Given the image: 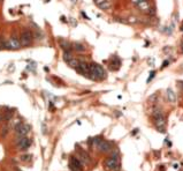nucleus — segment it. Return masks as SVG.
Masks as SVG:
<instances>
[{
    "label": "nucleus",
    "instance_id": "obj_1",
    "mask_svg": "<svg viewBox=\"0 0 183 171\" xmlns=\"http://www.w3.org/2000/svg\"><path fill=\"white\" fill-rule=\"evenodd\" d=\"M90 73H89V76L90 79H92V80H103L106 77V73L104 71V68L98 65V64H90Z\"/></svg>",
    "mask_w": 183,
    "mask_h": 171
},
{
    "label": "nucleus",
    "instance_id": "obj_2",
    "mask_svg": "<svg viewBox=\"0 0 183 171\" xmlns=\"http://www.w3.org/2000/svg\"><path fill=\"white\" fill-rule=\"evenodd\" d=\"M19 41H20L21 46H30L34 42V33L29 29H24Z\"/></svg>",
    "mask_w": 183,
    "mask_h": 171
},
{
    "label": "nucleus",
    "instance_id": "obj_3",
    "mask_svg": "<svg viewBox=\"0 0 183 171\" xmlns=\"http://www.w3.org/2000/svg\"><path fill=\"white\" fill-rule=\"evenodd\" d=\"M105 165H106V168H107L108 170H112V171H119V170L121 169V168H120V164H119V162H117V158L112 157V156L106 160Z\"/></svg>",
    "mask_w": 183,
    "mask_h": 171
},
{
    "label": "nucleus",
    "instance_id": "obj_4",
    "mask_svg": "<svg viewBox=\"0 0 183 171\" xmlns=\"http://www.w3.org/2000/svg\"><path fill=\"white\" fill-rule=\"evenodd\" d=\"M76 69V72L78 73V74H81V75H84V76H89V73H90V66H89V64H86V63H84V61H80V64H78V66L75 68Z\"/></svg>",
    "mask_w": 183,
    "mask_h": 171
},
{
    "label": "nucleus",
    "instance_id": "obj_5",
    "mask_svg": "<svg viewBox=\"0 0 183 171\" xmlns=\"http://www.w3.org/2000/svg\"><path fill=\"white\" fill-rule=\"evenodd\" d=\"M29 130H30V127H29L28 125H25V124H22V123L15 126V133H16V135H17L19 138L25 136V135L29 133Z\"/></svg>",
    "mask_w": 183,
    "mask_h": 171
},
{
    "label": "nucleus",
    "instance_id": "obj_6",
    "mask_svg": "<svg viewBox=\"0 0 183 171\" xmlns=\"http://www.w3.org/2000/svg\"><path fill=\"white\" fill-rule=\"evenodd\" d=\"M30 146H31V140L30 139H28V138H25V136H21V138H19V140H17V147H19V149H28Z\"/></svg>",
    "mask_w": 183,
    "mask_h": 171
},
{
    "label": "nucleus",
    "instance_id": "obj_7",
    "mask_svg": "<svg viewBox=\"0 0 183 171\" xmlns=\"http://www.w3.org/2000/svg\"><path fill=\"white\" fill-rule=\"evenodd\" d=\"M6 49H9V50H17L21 47V44H20V41L15 37H11L7 43H6Z\"/></svg>",
    "mask_w": 183,
    "mask_h": 171
},
{
    "label": "nucleus",
    "instance_id": "obj_8",
    "mask_svg": "<svg viewBox=\"0 0 183 171\" xmlns=\"http://www.w3.org/2000/svg\"><path fill=\"white\" fill-rule=\"evenodd\" d=\"M98 150L101 152V153H107V152H109V150H111V144H109V142H107V141L101 140V141L99 142V145H98Z\"/></svg>",
    "mask_w": 183,
    "mask_h": 171
},
{
    "label": "nucleus",
    "instance_id": "obj_9",
    "mask_svg": "<svg viewBox=\"0 0 183 171\" xmlns=\"http://www.w3.org/2000/svg\"><path fill=\"white\" fill-rule=\"evenodd\" d=\"M95 4L103 11H107L111 7V4L108 3V0H93Z\"/></svg>",
    "mask_w": 183,
    "mask_h": 171
},
{
    "label": "nucleus",
    "instance_id": "obj_10",
    "mask_svg": "<svg viewBox=\"0 0 183 171\" xmlns=\"http://www.w3.org/2000/svg\"><path fill=\"white\" fill-rule=\"evenodd\" d=\"M69 166H74V168H77V169H83V163H82L81 160H78L77 157L73 156V157L70 158Z\"/></svg>",
    "mask_w": 183,
    "mask_h": 171
},
{
    "label": "nucleus",
    "instance_id": "obj_11",
    "mask_svg": "<svg viewBox=\"0 0 183 171\" xmlns=\"http://www.w3.org/2000/svg\"><path fill=\"white\" fill-rule=\"evenodd\" d=\"M154 124H156L157 128H158V127H165V125H166L165 117H164V116H160V117H158V118H154Z\"/></svg>",
    "mask_w": 183,
    "mask_h": 171
},
{
    "label": "nucleus",
    "instance_id": "obj_12",
    "mask_svg": "<svg viewBox=\"0 0 183 171\" xmlns=\"http://www.w3.org/2000/svg\"><path fill=\"white\" fill-rule=\"evenodd\" d=\"M78 150V153H80V160L82 161V163H89V161H90V158H89V155H88V153H85L84 150H82V149H77Z\"/></svg>",
    "mask_w": 183,
    "mask_h": 171
},
{
    "label": "nucleus",
    "instance_id": "obj_13",
    "mask_svg": "<svg viewBox=\"0 0 183 171\" xmlns=\"http://www.w3.org/2000/svg\"><path fill=\"white\" fill-rule=\"evenodd\" d=\"M137 6H138V8H139L142 12L149 13V11H150V4H149V1H142V3H139Z\"/></svg>",
    "mask_w": 183,
    "mask_h": 171
},
{
    "label": "nucleus",
    "instance_id": "obj_14",
    "mask_svg": "<svg viewBox=\"0 0 183 171\" xmlns=\"http://www.w3.org/2000/svg\"><path fill=\"white\" fill-rule=\"evenodd\" d=\"M72 49H74V50H75V51H77V52H84V51H85V46H84L83 44L78 43V42L73 43Z\"/></svg>",
    "mask_w": 183,
    "mask_h": 171
},
{
    "label": "nucleus",
    "instance_id": "obj_15",
    "mask_svg": "<svg viewBox=\"0 0 183 171\" xmlns=\"http://www.w3.org/2000/svg\"><path fill=\"white\" fill-rule=\"evenodd\" d=\"M167 97H168V101L170 103H175L176 102V95H175V93L170 88L167 89Z\"/></svg>",
    "mask_w": 183,
    "mask_h": 171
},
{
    "label": "nucleus",
    "instance_id": "obj_16",
    "mask_svg": "<svg viewBox=\"0 0 183 171\" xmlns=\"http://www.w3.org/2000/svg\"><path fill=\"white\" fill-rule=\"evenodd\" d=\"M59 43H60V46L64 49V51H65V50H70V49H72L70 44H69L67 41L62 39V38H61V39H59Z\"/></svg>",
    "mask_w": 183,
    "mask_h": 171
},
{
    "label": "nucleus",
    "instance_id": "obj_17",
    "mask_svg": "<svg viewBox=\"0 0 183 171\" xmlns=\"http://www.w3.org/2000/svg\"><path fill=\"white\" fill-rule=\"evenodd\" d=\"M73 59V57H72V51L70 50H65L64 51V60L66 63H69V60Z\"/></svg>",
    "mask_w": 183,
    "mask_h": 171
},
{
    "label": "nucleus",
    "instance_id": "obj_18",
    "mask_svg": "<svg viewBox=\"0 0 183 171\" xmlns=\"http://www.w3.org/2000/svg\"><path fill=\"white\" fill-rule=\"evenodd\" d=\"M111 69H113V71H116V69H119L120 68V65H121V61L119 60V59H116V58H114L113 59V61L111 63Z\"/></svg>",
    "mask_w": 183,
    "mask_h": 171
},
{
    "label": "nucleus",
    "instance_id": "obj_19",
    "mask_svg": "<svg viewBox=\"0 0 183 171\" xmlns=\"http://www.w3.org/2000/svg\"><path fill=\"white\" fill-rule=\"evenodd\" d=\"M44 38V35L42 34V31L38 29H36V31L34 33V39H37V41H40V39H43Z\"/></svg>",
    "mask_w": 183,
    "mask_h": 171
},
{
    "label": "nucleus",
    "instance_id": "obj_20",
    "mask_svg": "<svg viewBox=\"0 0 183 171\" xmlns=\"http://www.w3.org/2000/svg\"><path fill=\"white\" fill-rule=\"evenodd\" d=\"M78 64H80V60H77V59H72V60H69V63H68V65L72 67V68H76L77 66H78Z\"/></svg>",
    "mask_w": 183,
    "mask_h": 171
},
{
    "label": "nucleus",
    "instance_id": "obj_21",
    "mask_svg": "<svg viewBox=\"0 0 183 171\" xmlns=\"http://www.w3.org/2000/svg\"><path fill=\"white\" fill-rule=\"evenodd\" d=\"M31 157H32V155L25 154V155H22V156H21V160H22L23 162H29V161H31Z\"/></svg>",
    "mask_w": 183,
    "mask_h": 171
},
{
    "label": "nucleus",
    "instance_id": "obj_22",
    "mask_svg": "<svg viewBox=\"0 0 183 171\" xmlns=\"http://www.w3.org/2000/svg\"><path fill=\"white\" fill-rule=\"evenodd\" d=\"M7 133H8V127H6V126H5V127L3 128V133H1V135H3V136H5Z\"/></svg>",
    "mask_w": 183,
    "mask_h": 171
},
{
    "label": "nucleus",
    "instance_id": "obj_23",
    "mask_svg": "<svg viewBox=\"0 0 183 171\" xmlns=\"http://www.w3.org/2000/svg\"><path fill=\"white\" fill-rule=\"evenodd\" d=\"M154 74H156V72H151V73H150V77L147 79V82H150V81H151L152 79L154 77Z\"/></svg>",
    "mask_w": 183,
    "mask_h": 171
},
{
    "label": "nucleus",
    "instance_id": "obj_24",
    "mask_svg": "<svg viewBox=\"0 0 183 171\" xmlns=\"http://www.w3.org/2000/svg\"><path fill=\"white\" fill-rule=\"evenodd\" d=\"M156 98H158V95H157V94H154V95H152V96H150L149 101H150V102H152V101H154Z\"/></svg>",
    "mask_w": 183,
    "mask_h": 171
},
{
    "label": "nucleus",
    "instance_id": "obj_25",
    "mask_svg": "<svg viewBox=\"0 0 183 171\" xmlns=\"http://www.w3.org/2000/svg\"><path fill=\"white\" fill-rule=\"evenodd\" d=\"M131 1H133L135 5H138L139 3H142V1H147V0H131Z\"/></svg>",
    "mask_w": 183,
    "mask_h": 171
},
{
    "label": "nucleus",
    "instance_id": "obj_26",
    "mask_svg": "<svg viewBox=\"0 0 183 171\" xmlns=\"http://www.w3.org/2000/svg\"><path fill=\"white\" fill-rule=\"evenodd\" d=\"M158 132H160V133H166V130H165V127H158Z\"/></svg>",
    "mask_w": 183,
    "mask_h": 171
},
{
    "label": "nucleus",
    "instance_id": "obj_27",
    "mask_svg": "<svg viewBox=\"0 0 183 171\" xmlns=\"http://www.w3.org/2000/svg\"><path fill=\"white\" fill-rule=\"evenodd\" d=\"M4 118H5V116L3 115L1 112H0V122H3V120H4Z\"/></svg>",
    "mask_w": 183,
    "mask_h": 171
},
{
    "label": "nucleus",
    "instance_id": "obj_28",
    "mask_svg": "<svg viewBox=\"0 0 183 171\" xmlns=\"http://www.w3.org/2000/svg\"><path fill=\"white\" fill-rule=\"evenodd\" d=\"M165 66H168V61H167V60H166V61H164V64H162V68H164Z\"/></svg>",
    "mask_w": 183,
    "mask_h": 171
},
{
    "label": "nucleus",
    "instance_id": "obj_29",
    "mask_svg": "<svg viewBox=\"0 0 183 171\" xmlns=\"http://www.w3.org/2000/svg\"><path fill=\"white\" fill-rule=\"evenodd\" d=\"M137 132H138V130H137V128H136V130H135V131H133V133H131V134H133V135H135V134H136V133H137Z\"/></svg>",
    "mask_w": 183,
    "mask_h": 171
},
{
    "label": "nucleus",
    "instance_id": "obj_30",
    "mask_svg": "<svg viewBox=\"0 0 183 171\" xmlns=\"http://www.w3.org/2000/svg\"><path fill=\"white\" fill-rule=\"evenodd\" d=\"M160 166H161V168H159V170H160V171H165V168H164V165H160Z\"/></svg>",
    "mask_w": 183,
    "mask_h": 171
},
{
    "label": "nucleus",
    "instance_id": "obj_31",
    "mask_svg": "<svg viewBox=\"0 0 183 171\" xmlns=\"http://www.w3.org/2000/svg\"><path fill=\"white\" fill-rule=\"evenodd\" d=\"M173 168H174V169H178V164H174Z\"/></svg>",
    "mask_w": 183,
    "mask_h": 171
},
{
    "label": "nucleus",
    "instance_id": "obj_32",
    "mask_svg": "<svg viewBox=\"0 0 183 171\" xmlns=\"http://www.w3.org/2000/svg\"><path fill=\"white\" fill-rule=\"evenodd\" d=\"M181 30H182V31H183V24H182V27H181Z\"/></svg>",
    "mask_w": 183,
    "mask_h": 171
},
{
    "label": "nucleus",
    "instance_id": "obj_33",
    "mask_svg": "<svg viewBox=\"0 0 183 171\" xmlns=\"http://www.w3.org/2000/svg\"><path fill=\"white\" fill-rule=\"evenodd\" d=\"M15 171H21V170L20 169H15Z\"/></svg>",
    "mask_w": 183,
    "mask_h": 171
},
{
    "label": "nucleus",
    "instance_id": "obj_34",
    "mask_svg": "<svg viewBox=\"0 0 183 171\" xmlns=\"http://www.w3.org/2000/svg\"><path fill=\"white\" fill-rule=\"evenodd\" d=\"M182 50H183V43H182Z\"/></svg>",
    "mask_w": 183,
    "mask_h": 171
},
{
    "label": "nucleus",
    "instance_id": "obj_35",
    "mask_svg": "<svg viewBox=\"0 0 183 171\" xmlns=\"http://www.w3.org/2000/svg\"><path fill=\"white\" fill-rule=\"evenodd\" d=\"M182 69H183V65H182Z\"/></svg>",
    "mask_w": 183,
    "mask_h": 171
}]
</instances>
